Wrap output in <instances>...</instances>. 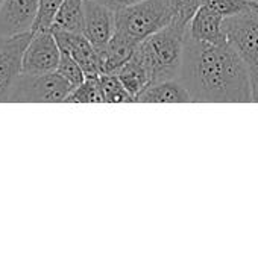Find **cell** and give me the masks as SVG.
Segmentation results:
<instances>
[{"label": "cell", "mask_w": 258, "mask_h": 259, "mask_svg": "<svg viewBox=\"0 0 258 259\" xmlns=\"http://www.w3.org/2000/svg\"><path fill=\"white\" fill-rule=\"evenodd\" d=\"M178 79L187 88L192 102H254L249 73L228 41L210 44L196 41L187 33Z\"/></svg>", "instance_id": "obj_1"}, {"label": "cell", "mask_w": 258, "mask_h": 259, "mask_svg": "<svg viewBox=\"0 0 258 259\" xmlns=\"http://www.w3.org/2000/svg\"><path fill=\"white\" fill-rule=\"evenodd\" d=\"M186 36V26L170 23L138 42L135 55L149 68L152 83L179 77L184 59Z\"/></svg>", "instance_id": "obj_2"}, {"label": "cell", "mask_w": 258, "mask_h": 259, "mask_svg": "<svg viewBox=\"0 0 258 259\" xmlns=\"http://www.w3.org/2000/svg\"><path fill=\"white\" fill-rule=\"evenodd\" d=\"M170 23L173 14L167 0H140L116 12V30L138 42Z\"/></svg>", "instance_id": "obj_3"}, {"label": "cell", "mask_w": 258, "mask_h": 259, "mask_svg": "<svg viewBox=\"0 0 258 259\" xmlns=\"http://www.w3.org/2000/svg\"><path fill=\"white\" fill-rule=\"evenodd\" d=\"M224 30L228 42L243 61L252 87V99L258 102V14L254 11L227 17Z\"/></svg>", "instance_id": "obj_4"}, {"label": "cell", "mask_w": 258, "mask_h": 259, "mask_svg": "<svg viewBox=\"0 0 258 259\" xmlns=\"http://www.w3.org/2000/svg\"><path fill=\"white\" fill-rule=\"evenodd\" d=\"M73 85L58 71L21 73L9 96L11 103H59L71 93Z\"/></svg>", "instance_id": "obj_5"}, {"label": "cell", "mask_w": 258, "mask_h": 259, "mask_svg": "<svg viewBox=\"0 0 258 259\" xmlns=\"http://www.w3.org/2000/svg\"><path fill=\"white\" fill-rule=\"evenodd\" d=\"M61 59V49L52 29L33 30L32 38L23 55L21 73H50L56 71Z\"/></svg>", "instance_id": "obj_6"}, {"label": "cell", "mask_w": 258, "mask_h": 259, "mask_svg": "<svg viewBox=\"0 0 258 259\" xmlns=\"http://www.w3.org/2000/svg\"><path fill=\"white\" fill-rule=\"evenodd\" d=\"M32 32H24L11 38L0 46V103L8 102L12 88L23 70V55Z\"/></svg>", "instance_id": "obj_7"}, {"label": "cell", "mask_w": 258, "mask_h": 259, "mask_svg": "<svg viewBox=\"0 0 258 259\" xmlns=\"http://www.w3.org/2000/svg\"><path fill=\"white\" fill-rule=\"evenodd\" d=\"M40 0H3L0 6V38L32 32Z\"/></svg>", "instance_id": "obj_8"}, {"label": "cell", "mask_w": 258, "mask_h": 259, "mask_svg": "<svg viewBox=\"0 0 258 259\" xmlns=\"http://www.w3.org/2000/svg\"><path fill=\"white\" fill-rule=\"evenodd\" d=\"M116 33V11L96 0H84V35L100 50Z\"/></svg>", "instance_id": "obj_9"}, {"label": "cell", "mask_w": 258, "mask_h": 259, "mask_svg": "<svg viewBox=\"0 0 258 259\" xmlns=\"http://www.w3.org/2000/svg\"><path fill=\"white\" fill-rule=\"evenodd\" d=\"M61 52L68 53L84 70L87 77H96L100 74L99 52L84 33L52 30Z\"/></svg>", "instance_id": "obj_10"}, {"label": "cell", "mask_w": 258, "mask_h": 259, "mask_svg": "<svg viewBox=\"0 0 258 259\" xmlns=\"http://www.w3.org/2000/svg\"><path fill=\"white\" fill-rule=\"evenodd\" d=\"M224 20L225 17L201 5V8L196 11V14L193 15V18L187 26V33L190 38L202 42H210V44L227 42L228 39L224 30Z\"/></svg>", "instance_id": "obj_11"}, {"label": "cell", "mask_w": 258, "mask_h": 259, "mask_svg": "<svg viewBox=\"0 0 258 259\" xmlns=\"http://www.w3.org/2000/svg\"><path fill=\"white\" fill-rule=\"evenodd\" d=\"M138 46V41L129 38L128 35L116 30L109 42L97 50L99 52V61H100V74H116L122 65H125L135 53V49Z\"/></svg>", "instance_id": "obj_12"}, {"label": "cell", "mask_w": 258, "mask_h": 259, "mask_svg": "<svg viewBox=\"0 0 258 259\" xmlns=\"http://www.w3.org/2000/svg\"><path fill=\"white\" fill-rule=\"evenodd\" d=\"M135 102L141 103H189L192 97L179 79L157 82L143 90Z\"/></svg>", "instance_id": "obj_13"}, {"label": "cell", "mask_w": 258, "mask_h": 259, "mask_svg": "<svg viewBox=\"0 0 258 259\" xmlns=\"http://www.w3.org/2000/svg\"><path fill=\"white\" fill-rule=\"evenodd\" d=\"M116 74L134 99H137V96L152 83L149 68L135 53L125 65L119 68Z\"/></svg>", "instance_id": "obj_14"}, {"label": "cell", "mask_w": 258, "mask_h": 259, "mask_svg": "<svg viewBox=\"0 0 258 259\" xmlns=\"http://www.w3.org/2000/svg\"><path fill=\"white\" fill-rule=\"evenodd\" d=\"M52 30L84 33V0H64L55 15Z\"/></svg>", "instance_id": "obj_15"}, {"label": "cell", "mask_w": 258, "mask_h": 259, "mask_svg": "<svg viewBox=\"0 0 258 259\" xmlns=\"http://www.w3.org/2000/svg\"><path fill=\"white\" fill-rule=\"evenodd\" d=\"M99 85H100V94H102L103 103L135 102V99L128 93V90L123 87L117 74H106V73L99 74Z\"/></svg>", "instance_id": "obj_16"}, {"label": "cell", "mask_w": 258, "mask_h": 259, "mask_svg": "<svg viewBox=\"0 0 258 259\" xmlns=\"http://www.w3.org/2000/svg\"><path fill=\"white\" fill-rule=\"evenodd\" d=\"M65 103H103L99 85V76L85 77L82 83L75 87L64 100Z\"/></svg>", "instance_id": "obj_17"}, {"label": "cell", "mask_w": 258, "mask_h": 259, "mask_svg": "<svg viewBox=\"0 0 258 259\" xmlns=\"http://www.w3.org/2000/svg\"><path fill=\"white\" fill-rule=\"evenodd\" d=\"M202 5L225 18L251 11V0H202Z\"/></svg>", "instance_id": "obj_18"}, {"label": "cell", "mask_w": 258, "mask_h": 259, "mask_svg": "<svg viewBox=\"0 0 258 259\" xmlns=\"http://www.w3.org/2000/svg\"><path fill=\"white\" fill-rule=\"evenodd\" d=\"M167 3L173 14V23L187 27L196 11L201 8L202 0H167Z\"/></svg>", "instance_id": "obj_19"}, {"label": "cell", "mask_w": 258, "mask_h": 259, "mask_svg": "<svg viewBox=\"0 0 258 259\" xmlns=\"http://www.w3.org/2000/svg\"><path fill=\"white\" fill-rule=\"evenodd\" d=\"M56 71L62 77H65L73 85V88L78 87L79 83H82L85 80V77H87L84 70H82V67L65 52H61V59H59Z\"/></svg>", "instance_id": "obj_20"}, {"label": "cell", "mask_w": 258, "mask_h": 259, "mask_svg": "<svg viewBox=\"0 0 258 259\" xmlns=\"http://www.w3.org/2000/svg\"><path fill=\"white\" fill-rule=\"evenodd\" d=\"M62 2L64 0H40L38 15H36V21L33 24V30L52 29L55 15H56L59 6L62 5Z\"/></svg>", "instance_id": "obj_21"}, {"label": "cell", "mask_w": 258, "mask_h": 259, "mask_svg": "<svg viewBox=\"0 0 258 259\" xmlns=\"http://www.w3.org/2000/svg\"><path fill=\"white\" fill-rule=\"evenodd\" d=\"M96 2H99L102 5H105L106 8H109V9H113V11L117 12V11L126 8V6H131V5L140 2V0H96Z\"/></svg>", "instance_id": "obj_22"}, {"label": "cell", "mask_w": 258, "mask_h": 259, "mask_svg": "<svg viewBox=\"0 0 258 259\" xmlns=\"http://www.w3.org/2000/svg\"><path fill=\"white\" fill-rule=\"evenodd\" d=\"M251 11L258 14V0H251Z\"/></svg>", "instance_id": "obj_23"}, {"label": "cell", "mask_w": 258, "mask_h": 259, "mask_svg": "<svg viewBox=\"0 0 258 259\" xmlns=\"http://www.w3.org/2000/svg\"><path fill=\"white\" fill-rule=\"evenodd\" d=\"M5 41H6V38H0V46H2V44H3Z\"/></svg>", "instance_id": "obj_24"}, {"label": "cell", "mask_w": 258, "mask_h": 259, "mask_svg": "<svg viewBox=\"0 0 258 259\" xmlns=\"http://www.w3.org/2000/svg\"><path fill=\"white\" fill-rule=\"evenodd\" d=\"M2 3H3V0H0V6H2Z\"/></svg>", "instance_id": "obj_25"}]
</instances>
